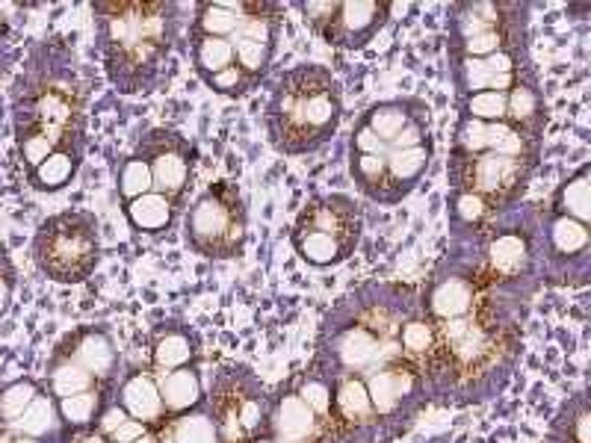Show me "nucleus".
Returning a JSON list of instances; mask_svg holds the SVG:
<instances>
[{"mask_svg": "<svg viewBox=\"0 0 591 443\" xmlns=\"http://www.w3.org/2000/svg\"><path fill=\"white\" fill-rule=\"evenodd\" d=\"M107 74L122 92H145L175 39L172 3H95Z\"/></svg>", "mask_w": 591, "mask_h": 443, "instance_id": "nucleus-1", "label": "nucleus"}, {"mask_svg": "<svg viewBox=\"0 0 591 443\" xmlns=\"http://www.w3.org/2000/svg\"><path fill=\"white\" fill-rule=\"evenodd\" d=\"M343 101L329 68L317 63L287 71L269 101V139L284 154H308L329 142L340 125Z\"/></svg>", "mask_w": 591, "mask_h": 443, "instance_id": "nucleus-2", "label": "nucleus"}, {"mask_svg": "<svg viewBox=\"0 0 591 443\" xmlns=\"http://www.w3.org/2000/svg\"><path fill=\"white\" fill-rule=\"evenodd\" d=\"M18 89L21 92L15 104V130H51L66 142L80 145L86 92L77 86L74 74H39L36 80L21 77Z\"/></svg>", "mask_w": 591, "mask_h": 443, "instance_id": "nucleus-3", "label": "nucleus"}, {"mask_svg": "<svg viewBox=\"0 0 591 443\" xmlns=\"http://www.w3.org/2000/svg\"><path fill=\"white\" fill-rule=\"evenodd\" d=\"M101 252L98 222L89 213H63L48 219L36 234V263L54 281H83Z\"/></svg>", "mask_w": 591, "mask_h": 443, "instance_id": "nucleus-4", "label": "nucleus"}, {"mask_svg": "<svg viewBox=\"0 0 591 443\" xmlns=\"http://www.w3.org/2000/svg\"><path fill=\"white\" fill-rule=\"evenodd\" d=\"M246 228V213L240 204V192L231 184H219L207 190L187 216V234L198 252L210 257H231L240 252Z\"/></svg>", "mask_w": 591, "mask_h": 443, "instance_id": "nucleus-5", "label": "nucleus"}, {"mask_svg": "<svg viewBox=\"0 0 591 443\" xmlns=\"http://www.w3.org/2000/svg\"><path fill=\"white\" fill-rule=\"evenodd\" d=\"M532 169V160H515V157H497L491 151L482 154H456L453 178L456 187L464 192H476L485 201L488 198H509L524 187L526 175Z\"/></svg>", "mask_w": 591, "mask_h": 443, "instance_id": "nucleus-6", "label": "nucleus"}, {"mask_svg": "<svg viewBox=\"0 0 591 443\" xmlns=\"http://www.w3.org/2000/svg\"><path fill=\"white\" fill-rule=\"evenodd\" d=\"M139 157L151 166L154 192L172 201L184 195L193 175V148L187 139H181L172 130H151L139 145Z\"/></svg>", "mask_w": 591, "mask_h": 443, "instance_id": "nucleus-7", "label": "nucleus"}, {"mask_svg": "<svg viewBox=\"0 0 591 443\" xmlns=\"http://www.w3.org/2000/svg\"><path fill=\"white\" fill-rule=\"evenodd\" d=\"M388 21V3H337V12L326 27L323 39L334 48H364Z\"/></svg>", "mask_w": 591, "mask_h": 443, "instance_id": "nucleus-8", "label": "nucleus"}, {"mask_svg": "<svg viewBox=\"0 0 591 443\" xmlns=\"http://www.w3.org/2000/svg\"><path fill=\"white\" fill-rule=\"evenodd\" d=\"M302 231H320L334 237L346 252L358 237V210L355 201L346 195H329V198H317L314 204H308L299 216Z\"/></svg>", "mask_w": 591, "mask_h": 443, "instance_id": "nucleus-9", "label": "nucleus"}, {"mask_svg": "<svg viewBox=\"0 0 591 443\" xmlns=\"http://www.w3.org/2000/svg\"><path fill=\"white\" fill-rule=\"evenodd\" d=\"M506 122L512 127H518L526 139L535 142L538 130L544 125V104L538 89L529 80H515V86L506 92Z\"/></svg>", "mask_w": 591, "mask_h": 443, "instance_id": "nucleus-10", "label": "nucleus"}, {"mask_svg": "<svg viewBox=\"0 0 591 443\" xmlns=\"http://www.w3.org/2000/svg\"><path fill=\"white\" fill-rule=\"evenodd\" d=\"M317 432V414L299 399V393H290L275 408V435L278 443H308Z\"/></svg>", "mask_w": 591, "mask_h": 443, "instance_id": "nucleus-11", "label": "nucleus"}, {"mask_svg": "<svg viewBox=\"0 0 591 443\" xmlns=\"http://www.w3.org/2000/svg\"><path fill=\"white\" fill-rule=\"evenodd\" d=\"M364 384H367L373 411L391 414V411L399 408V402L414 390V376L408 370H402V367H382V370L370 373V379Z\"/></svg>", "mask_w": 591, "mask_h": 443, "instance_id": "nucleus-12", "label": "nucleus"}, {"mask_svg": "<svg viewBox=\"0 0 591 443\" xmlns=\"http://www.w3.org/2000/svg\"><path fill=\"white\" fill-rule=\"evenodd\" d=\"M122 408L131 414V420H139V423H157L163 417V399H160V387L154 376H142L136 373L131 379L125 381L122 387Z\"/></svg>", "mask_w": 591, "mask_h": 443, "instance_id": "nucleus-13", "label": "nucleus"}, {"mask_svg": "<svg viewBox=\"0 0 591 443\" xmlns=\"http://www.w3.org/2000/svg\"><path fill=\"white\" fill-rule=\"evenodd\" d=\"M429 160H432V148L429 145H420V148H408V151H394L388 154V169H385V187H394V198L408 192L420 178L423 172L429 169ZM379 190V195H382Z\"/></svg>", "mask_w": 591, "mask_h": 443, "instance_id": "nucleus-14", "label": "nucleus"}, {"mask_svg": "<svg viewBox=\"0 0 591 443\" xmlns=\"http://www.w3.org/2000/svg\"><path fill=\"white\" fill-rule=\"evenodd\" d=\"M125 213H128V219H131V225L136 231H142V234H160L175 219V201L166 198V195H160V192H145V195L128 201Z\"/></svg>", "mask_w": 591, "mask_h": 443, "instance_id": "nucleus-15", "label": "nucleus"}, {"mask_svg": "<svg viewBox=\"0 0 591 443\" xmlns=\"http://www.w3.org/2000/svg\"><path fill=\"white\" fill-rule=\"evenodd\" d=\"M420 113H426V107L420 101H385V104H376L367 113L364 125L388 145V142H394L399 136V130L408 125L414 116H420Z\"/></svg>", "mask_w": 591, "mask_h": 443, "instance_id": "nucleus-16", "label": "nucleus"}, {"mask_svg": "<svg viewBox=\"0 0 591 443\" xmlns=\"http://www.w3.org/2000/svg\"><path fill=\"white\" fill-rule=\"evenodd\" d=\"M160 387V399H163V411L172 414H184L190 408H196L201 402V381L198 373L181 367V370H169L163 379L157 381Z\"/></svg>", "mask_w": 591, "mask_h": 443, "instance_id": "nucleus-17", "label": "nucleus"}, {"mask_svg": "<svg viewBox=\"0 0 591 443\" xmlns=\"http://www.w3.org/2000/svg\"><path fill=\"white\" fill-rule=\"evenodd\" d=\"M77 166H80V148L54 151L45 163H39L30 172V184L42 192L63 190L66 184H71V178L77 175Z\"/></svg>", "mask_w": 591, "mask_h": 443, "instance_id": "nucleus-18", "label": "nucleus"}, {"mask_svg": "<svg viewBox=\"0 0 591 443\" xmlns=\"http://www.w3.org/2000/svg\"><path fill=\"white\" fill-rule=\"evenodd\" d=\"M556 210L565 219H577L589 225L591 219V187H589V166H583L574 178H568L559 192H556Z\"/></svg>", "mask_w": 591, "mask_h": 443, "instance_id": "nucleus-19", "label": "nucleus"}, {"mask_svg": "<svg viewBox=\"0 0 591 443\" xmlns=\"http://www.w3.org/2000/svg\"><path fill=\"white\" fill-rule=\"evenodd\" d=\"M379 337L370 331V328H364V325H358V328H349L343 337H340V343H337V355H340V361L349 367V370H364V367H370L376 358H379Z\"/></svg>", "mask_w": 591, "mask_h": 443, "instance_id": "nucleus-20", "label": "nucleus"}, {"mask_svg": "<svg viewBox=\"0 0 591 443\" xmlns=\"http://www.w3.org/2000/svg\"><path fill=\"white\" fill-rule=\"evenodd\" d=\"M74 361H77L86 373H92V376H110L113 367H116V349H113V343H110L107 334L89 331V334L77 343Z\"/></svg>", "mask_w": 591, "mask_h": 443, "instance_id": "nucleus-21", "label": "nucleus"}, {"mask_svg": "<svg viewBox=\"0 0 591 443\" xmlns=\"http://www.w3.org/2000/svg\"><path fill=\"white\" fill-rule=\"evenodd\" d=\"M470 305H473V287L467 281H461V278H450V281L438 284L432 290V299H429L432 314L438 319H444V322L447 319L467 317Z\"/></svg>", "mask_w": 591, "mask_h": 443, "instance_id": "nucleus-22", "label": "nucleus"}, {"mask_svg": "<svg viewBox=\"0 0 591 443\" xmlns=\"http://www.w3.org/2000/svg\"><path fill=\"white\" fill-rule=\"evenodd\" d=\"M57 420H60L57 402L51 396H36L27 405V411L15 423H6V426L18 435H27V438H45L57 429Z\"/></svg>", "mask_w": 591, "mask_h": 443, "instance_id": "nucleus-23", "label": "nucleus"}, {"mask_svg": "<svg viewBox=\"0 0 591 443\" xmlns=\"http://www.w3.org/2000/svg\"><path fill=\"white\" fill-rule=\"evenodd\" d=\"M334 408L343 420L349 423H358V420H367L373 414V402H370V393H367V384L358 376H346V379L337 384L334 390Z\"/></svg>", "mask_w": 591, "mask_h": 443, "instance_id": "nucleus-24", "label": "nucleus"}, {"mask_svg": "<svg viewBox=\"0 0 591 443\" xmlns=\"http://www.w3.org/2000/svg\"><path fill=\"white\" fill-rule=\"evenodd\" d=\"M441 334H444L447 346L459 355L461 361H473L485 349V331L473 319H447L444 328H441Z\"/></svg>", "mask_w": 591, "mask_h": 443, "instance_id": "nucleus-25", "label": "nucleus"}, {"mask_svg": "<svg viewBox=\"0 0 591 443\" xmlns=\"http://www.w3.org/2000/svg\"><path fill=\"white\" fill-rule=\"evenodd\" d=\"M243 24V15L231 12L219 3H198L196 12V36H213V39H231Z\"/></svg>", "mask_w": 591, "mask_h": 443, "instance_id": "nucleus-26", "label": "nucleus"}, {"mask_svg": "<svg viewBox=\"0 0 591 443\" xmlns=\"http://www.w3.org/2000/svg\"><path fill=\"white\" fill-rule=\"evenodd\" d=\"M296 249L302 254V260L314 266H331L340 257H346V249L334 237L320 234V231H302V228H296Z\"/></svg>", "mask_w": 591, "mask_h": 443, "instance_id": "nucleus-27", "label": "nucleus"}, {"mask_svg": "<svg viewBox=\"0 0 591 443\" xmlns=\"http://www.w3.org/2000/svg\"><path fill=\"white\" fill-rule=\"evenodd\" d=\"M488 151L497 157L532 160V139H526L524 133L509 122H494L488 125Z\"/></svg>", "mask_w": 591, "mask_h": 443, "instance_id": "nucleus-28", "label": "nucleus"}, {"mask_svg": "<svg viewBox=\"0 0 591 443\" xmlns=\"http://www.w3.org/2000/svg\"><path fill=\"white\" fill-rule=\"evenodd\" d=\"M193 54H196V68L201 77H210V74L225 71L228 65H234V45H231V39L196 36Z\"/></svg>", "mask_w": 591, "mask_h": 443, "instance_id": "nucleus-29", "label": "nucleus"}, {"mask_svg": "<svg viewBox=\"0 0 591 443\" xmlns=\"http://www.w3.org/2000/svg\"><path fill=\"white\" fill-rule=\"evenodd\" d=\"M526 240L518 237V234H503L491 243V252H488V260H491V269L500 272V275H515L521 272L526 263Z\"/></svg>", "mask_w": 591, "mask_h": 443, "instance_id": "nucleus-30", "label": "nucleus"}, {"mask_svg": "<svg viewBox=\"0 0 591 443\" xmlns=\"http://www.w3.org/2000/svg\"><path fill=\"white\" fill-rule=\"evenodd\" d=\"M190 358H193V343H190V337L181 334V331H166V334L154 343V364H157L160 370H166V373H169V370L187 367Z\"/></svg>", "mask_w": 591, "mask_h": 443, "instance_id": "nucleus-31", "label": "nucleus"}, {"mask_svg": "<svg viewBox=\"0 0 591 443\" xmlns=\"http://www.w3.org/2000/svg\"><path fill=\"white\" fill-rule=\"evenodd\" d=\"M116 187H119V195L125 201H133V198H139L145 192H154V178H151L148 160H142L139 154L128 157L122 163V169H119V184Z\"/></svg>", "mask_w": 591, "mask_h": 443, "instance_id": "nucleus-32", "label": "nucleus"}, {"mask_svg": "<svg viewBox=\"0 0 591 443\" xmlns=\"http://www.w3.org/2000/svg\"><path fill=\"white\" fill-rule=\"evenodd\" d=\"M231 45H234V65H237V68H243V74H246V77H252V80L258 83V80H261V74L266 71V65H269V60H272L275 45L249 42V39H240V36H234V39H231Z\"/></svg>", "mask_w": 591, "mask_h": 443, "instance_id": "nucleus-33", "label": "nucleus"}, {"mask_svg": "<svg viewBox=\"0 0 591 443\" xmlns=\"http://www.w3.org/2000/svg\"><path fill=\"white\" fill-rule=\"evenodd\" d=\"M95 384V376L86 373L77 361H63L54 373H51V390L57 399H66V396H74V393H86L92 390Z\"/></svg>", "mask_w": 591, "mask_h": 443, "instance_id": "nucleus-34", "label": "nucleus"}, {"mask_svg": "<svg viewBox=\"0 0 591 443\" xmlns=\"http://www.w3.org/2000/svg\"><path fill=\"white\" fill-rule=\"evenodd\" d=\"M464 116L494 125V122H506V92H476L467 95L464 104Z\"/></svg>", "mask_w": 591, "mask_h": 443, "instance_id": "nucleus-35", "label": "nucleus"}, {"mask_svg": "<svg viewBox=\"0 0 591 443\" xmlns=\"http://www.w3.org/2000/svg\"><path fill=\"white\" fill-rule=\"evenodd\" d=\"M550 240H553V249L559 254L583 252V249L589 246V225H583V222H577V219L559 216V219L553 222Z\"/></svg>", "mask_w": 591, "mask_h": 443, "instance_id": "nucleus-36", "label": "nucleus"}, {"mask_svg": "<svg viewBox=\"0 0 591 443\" xmlns=\"http://www.w3.org/2000/svg\"><path fill=\"white\" fill-rule=\"evenodd\" d=\"M385 169H388V157L382 154H352V178L370 195H379L382 190Z\"/></svg>", "mask_w": 591, "mask_h": 443, "instance_id": "nucleus-37", "label": "nucleus"}, {"mask_svg": "<svg viewBox=\"0 0 591 443\" xmlns=\"http://www.w3.org/2000/svg\"><path fill=\"white\" fill-rule=\"evenodd\" d=\"M98 405H101V396L95 390H86V393H74V396H66L57 402L60 408V417L66 420L68 426H89L98 414Z\"/></svg>", "mask_w": 591, "mask_h": 443, "instance_id": "nucleus-38", "label": "nucleus"}, {"mask_svg": "<svg viewBox=\"0 0 591 443\" xmlns=\"http://www.w3.org/2000/svg\"><path fill=\"white\" fill-rule=\"evenodd\" d=\"M36 396H39V390L33 381H12L9 387L0 390V420L15 423Z\"/></svg>", "mask_w": 591, "mask_h": 443, "instance_id": "nucleus-39", "label": "nucleus"}, {"mask_svg": "<svg viewBox=\"0 0 591 443\" xmlns=\"http://www.w3.org/2000/svg\"><path fill=\"white\" fill-rule=\"evenodd\" d=\"M172 443H219V429L216 420L204 417V414H187L178 420Z\"/></svg>", "mask_w": 591, "mask_h": 443, "instance_id": "nucleus-40", "label": "nucleus"}, {"mask_svg": "<svg viewBox=\"0 0 591 443\" xmlns=\"http://www.w3.org/2000/svg\"><path fill=\"white\" fill-rule=\"evenodd\" d=\"M488 151V125L485 122H476L470 116H461L459 130H456V154H482Z\"/></svg>", "mask_w": 591, "mask_h": 443, "instance_id": "nucleus-41", "label": "nucleus"}, {"mask_svg": "<svg viewBox=\"0 0 591 443\" xmlns=\"http://www.w3.org/2000/svg\"><path fill=\"white\" fill-rule=\"evenodd\" d=\"M506 48V33L503 27H491V30H482L470 39H461V57H473V60H485L497 51Z\"/></svg>", "mask_w": 591, "mask_h": 443, "instance_id": "nucleus-42", "label": "nucleus"}, {"mask_svg": "<svg viewBox=\"0 0 591 443\" xmlns=\"http://www.w3.org/2000/svg\"><path fill=\"white\" fill-rule=\"evenodd\" d=\"M204 83L213 89V92H219V95H246L252 86H255V80L252 77H246L243 74V68H237V65H228L225 71H216V74H210V77H204Z\"/></svg>", "mask_w": 591, "mask_h": 443, "instance_id": "nucleus-43", "label": "nucleus"}, {"mask_svg": "<svg viewBox=\"0 0 591 443\" xmlns=\"http://www.w3.org/2000/svg\"><path fill=\"white\" fill-rule=\"evenodd\" d=\"M399 343L408 355H426L432 346H435V328L423 319H411L402 334H399Z\"/></svg>", "mask_w": 591, "mask_h": 443, "instance_id": "nucleus-44", "label": "nucleus"}, {"mask_svg": "<svg viewBox=\"0 0 591 443\" xmlns=\"http://www.w3.org/2000/svg\"><path fill=\"white\" fill-rule=\"evenodd\" d=\"M299 399H302V402H305L317 417H326V414L331 411V390L326 381H317V379L305 381V384H302V390H299Z\"/></svg>", "mask_w": 591, "mask_h": 443, "instance_id": "nucleus-45", "label": "nucleus"}, {"mask_svg": "<svg viewBox=\"0 0 591 443\" xmlns=\"http://www.w3.org/2000/svg\"><path fill=\"white\" fill-rule=\"evenodd\" d=\"M453 210H456V216H459L461 222L473 225V222H479L488 213V201L482 195H476V192L459 190L456 198H453Z\"/></svg>", "mask_w": 591, "mask_h": 443, "instance_id": "nucleus-46", "label": "nucleus"}, {"mask_svg": "<svg viewBox=\"0 0 591 443\" xmlns=\"http://www.w3.org/2000/svg\"><path fill=\"white\" fill-rule=\"evenodd\" d=\"M299 9H302L305 21L311 24V30L323 36L326 27L331 24V18H334V12H337V3H329V0H308V3H299Z\"/></svg>", "mask_w": 591, "mask_h": 443, "instance_id": "nucleus-47", "label": "nucleus"}, {"mask_svg": "<svg viewBox=\"0 0 591 443\" xmlns=\"http://www.w3.org/2000/svg\"><path fill=\"white\" fill-rule=\"evenodd\" d=\"M352 154H382V157H388V145L361 122L352 133Z\"/></svg>", "mask_w": 591, "mask_h": 443, "instance_id": "nucleus-48", "label": "nucleus"}, {"mask_svg": "<svg viewBox=\"0 0 591 443\" xmlns=\"http://www.w3.org/2000/svg\"><path fill=\"white\" fill-rule=\"evenodd\" d=\"M131 420V414L122 408V405H113V408H107L104 414H101V420H98V429H101V435L104 438H110L122 423H128Z\"/></svg>", "mask_w": 591, "mask_h": 443, "instance_id": "nucleus-49", "label": "nucleus"}, {"mask_svg": "<svg viewBox=\"0 0 591 443\" xmlns=\"http://www.w3.org/2000/svg\"><path fill=\"white\" fill-rule=\"evenodd\" d=\"M142 435H148V432H145V423H139V420H128V423H122V426L110 435V443H133V441H139Z\"/></svg>", "mask_w": 591, "mask_h": 443, "instance_id": "nucleus-50", "label": "nucleus"}, {"mask_svg": "<svg viewBox=\"0 0 591 443\" xmlns=\"http://www.w3.org/2000/svg\"><path fill=\"white\" fill-rule=\"evenodd\" d=\"M9 296H12V284H9V278L0 275V314L9 308Z\"/></svg>", "mask_w": 591, "mask_h": 443, "instance_id": "nucleus-51", "label": "nucleus"}, {"mask_svg": "<svg viewBox=\"0 0 591 443\" xmlns=\"http://www.w3.org/2000/svg\"><path fill=\"white\" fill-rule=\"evenodd\" d=\"M577 443H589V414L577 417Z\"/></svg>", "mask_w": 591, "mask_h": 443, "instance_id": "nucleus-52", "label": "nucleus"}, {"mask_svg": "<svg viewBox=\"0 0 591 443\" xmlns=\"http://www.w3.org/2000/svg\"><path fill=\"white\" fill-rule=\"evenodd\" d=\"M12 443H42V441H39V438H27V435H18V432H15Z\"/></svg>", "mask_w": 591, "mask_h": 443, "instance_id": "nucleus-53", "label": "nucleus"}, {"mask_svg": "<svg viewBox=\"0 0 591 443\" xmlns=\"http://www.w3.org/2000/svg\"><path fill=\"white\" fill-rule=\"evenodd\" d=\"M133 443H157V441H154V438H151V435H142V438H139V441H133Z\"/></svg>", "mask_w": 591, "mask_h": 443, "instance_id": "nucleus-54", "label": "nucleus"}, {"mask_svg": "<svg viewBox=\"0 0 591 443\" xmlns=\"http://www.w3.org/2000/svg\"><path fill=\"white\" fill-rule=\"evenodd\" d=\"M249 443H275V441H269V438H255V441H249Z\"/></svg>", "mask_w": 591, "mask_h": 443, "instance_id": "nucleus-55", "label": "nucleus"}, {"mask_svg": "<svg viewBox=\"0 0 591 443\" xmlns=\"http://www.w3.org/2000/svg\"><path fill=\"white\" fill-rule=\"evenodd\" d=\"M92 443H101V441H98V438H95V441H92Z\"/></svg>", "mask_w": 591, "mask_h": 443, "instance_id": "nucleus-56", "label": "nucleus"}, {"mask_svg": "<svg viewBox=\"0 0 591 443\" xmlns=\"http://www.w3.org/2000/svg\"><path fill=\"white\" fill-rule=\"evenodd\" d=\"M107 443H110V441H107Z\"/></svg>", "mask_w": 591, "mask_h": 443, "instance_id": "nucleus-57", "label": "nucleus"}]
</instances>
